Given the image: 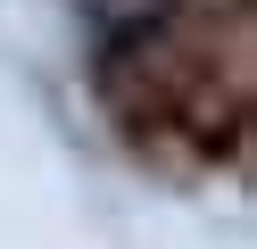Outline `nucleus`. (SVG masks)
<instances>
[{
  "label": "nucleus",
  "instance_id": "1",
  "mask_svg": "<svg viewBox=\"0 0 257 249\" xmlns=\"http://www.w3.org/2000/svg\"><path fill=\"white\" fill-rule=\"evenodd\" d=\"M83 17H91V33H100L108 50H133V42H150L174 17V0H83Z\"/></svg>",
  "mask_w": 257,
  "mask_h": 249
}]
</instances>
